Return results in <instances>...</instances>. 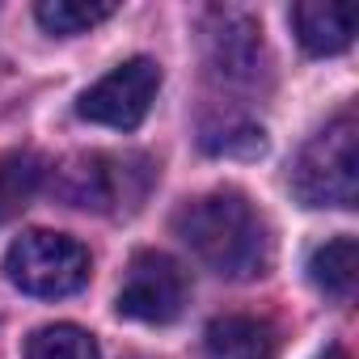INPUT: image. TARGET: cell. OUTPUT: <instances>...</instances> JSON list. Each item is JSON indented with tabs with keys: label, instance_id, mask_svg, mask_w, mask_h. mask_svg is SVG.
I'll use <instances>...</instances> for the list:
<instances>
[{
	"label": "cell",
	"instance_id": "cell-3",
	"mask_svg": "<svg viewBox=\"0 0 359 359\" xmlns=\"http://www.w3.org/2000/svg\"><path fill=\"white\" fill-rule=\"evenodd\" d=\"M89 250L68 237V233H51V229H30L22 233L9 254H5V275L13 287H22L26 296H72L89 283Z\"/></svg>",
	"mask_w": 359,
	"mask_h": 359
},
{
	"label": "cell",
	"instance_id": "cell-6",
	"mask_svg": "<svg viewBox=\"0 0 359 359\" xmlns=\"http://www.w3.org/2000/svg\"><path fill=\"white\" fill-rule=\"evenodd\" d=\"M156 89H161V64L140 55V60H127L118 68H110L97 85H89L76 102V114L85 123H97V127H114V131H135L152 102H156Z\"/></svg>",
	"mask_w": 359,
	"mask_h": 359
},
{
	"label": "cell",
	"instance_id": "cell-10",
	"mask_svg": "<svg viewBox=\"0 0 359 359\" xmlns=\"http://www.w3.org/2000/svg\"><path fill=\"white\" fill-rule=\"evenodd\" d=\"M47 182V161L39 152H5L0 156V224L22 216L30 199Z\"/></svg>",
	"mask_w": 359,
	"mask_h": 359
},
{
	"label": "cell",
	"instance_id": "cell-7",
	"mask_svg": "<svg viewBox=\"0 0 359 359\" xmlns=\"http://www.w3.org/2000/svg\"><path fill=\"white\" fill-rule=\"evenodd\" d=\"M208 359H275L279 355V330L266 317L229 313L216 317L203 334Z\"/></svg>",
	"mask_w": 359,
	"mask_h": 359
},
{
	"label": "cell",
	"instance_id": "cell-13",
	"mask_svg": "<svg viewBox=\"0 0 359 359\" xmlns=\"http://www.w3.org/2000/svg\"><path fill=\"white\" fill-rule=\"evenodd\" d=\"M26 359H102L97 342L81 325H47L26 342Z\"/></svg>",
	"mask_w": 359,
	"mask_h": 359
},
{
	"label": "cell",
	"instance_id": "cell-9",
	"mask_svg": "<svg viewBox=\"0 0 359 359\" xmlns=\"http://www.w3.org/2000/svg\"><path fill=\"white\" fill-rule=\"evenodd\" d=\"M220 30L212 34V68L224 72V81L254 85L262 72V30L241 13H216Z\"/></svg>",
	"mask_w": 359,
	"mask_h": 359
},
{
	"label": "cell",
	"instance_id": "cell-14",
	"mask_svg": "<svg viewBox=\"0 0 359 359\" xmlns=\"http://www.w3.org/2000/svg\"><path fill=\"white\" fill-rule=\"evenodd\" d=\"M317 359H342V351H338V346H330V351H325V355H317Z\"/></svg>",
	"mask_w": 359,
	"mask_h": 359
},
{
	"label": "cell",
	"instance_id": "cell-11",
	"mask_svg": "<svg viewBox=\"0 0 359 359\" xmlns=\"http://www.w3.org/2000/svg\"><path fill=\"white\" fill-rule=\"evenodd\" d=\"M355 271H359V250H355V237H334L325 245L313 250L309 258V279L334 296V300H351L355 292Z\"/></svg>",
	"mask_w": 359,
	"mask_h": 359
},
{
	"label": "cell",
	"instance_id": "cell-1",
	"mask_svg": "<svg viewBox=\"0 0 359 359\" xmlns=\"http://www.w3.org/2000/svg\"><path fill=\"white\" fill-rule=\"evenodd\" d=\"M173 233L208 271L224 279H258L275 258L271 224L241 191H208L187 199L173 216Z\"/></svg>",
	"mask_w": 359,
	"mask_h": 359
},
{
	"label": "cell",
	"instance_id": "cell-12",
	"mask_svg": "<svg viewBox=\"0 0 359 359\" xmlns=\"http://www.w3.org/2000/svg\"><path fill=\"white\" fill-rule=\"evenodd\" d=\"M114 9L118 5H110V0H43L34 18L43 22V30L68 39V34H85V30L102 26L106 18H114Z\"/></svg>",
	"mask_w": 359,
	"mask_h": 359
},
{
	"label": "cell",
	"instance_id": "cell-5",
	"mask_svg": "<svg viewBox=\"0 0 359 359\" xmlns=\"http://www.w3.org/2000/svg\"><path fill=\"white\" fill-rule=\"evenodd\" d=\"M187 296H191V283H187L182 266L161 250H140L127 262L114 309H118V317H131L144 325H169L182 317Z\"/></svg>",
	"mask_w": 359,
	"mask_h": 359
},
{
	"label": "cell",
	"instance_id": "cell-4",
	"mask_svg": "<svg viewBox=\"0 0 359 359\" xmlns=\"http://www.w3.org/2000/svg\"><path fill=\"white\" fill-rule=\"evenodd\" d=\"M131 177H152L144 156H72L55 169V195L72 208H93V212H114V208H135L144 199V187H131Z\"/></svg>",
	"mask_w": 359,
	"mask_h": 359
},
{
	"label": "cell",
	"instance_id": "cell-2",
	"mask_svg": "<svg viewBox=\"0 0 359 359\" xmlns=\"http://www.w3.org/2000/svg\"><path fill=\"white\" fill-rule=\"evenodd\" d=\"M292 195L304 208H355L359 199V123L355 110L330 118L292 165Z\"/></svg>",
	"mask_w": 359,
	"mask_h": 359
},
{
	"label": "cell",
	"instance_id": "cell-8",
	"mask_svg": "<svg viewBox=\"0 0 359 359\" xmlns=\"http://www.w3.org/2000/svg\"><path fill=\"white\" fill-rule=\"evenodd\" d=\"M292 26L309 55H338L355 39V5L304 0V5H292Z\"/></svg>",
	"mask_w": 359,
	"mask_h": 359
}]
</instances>
